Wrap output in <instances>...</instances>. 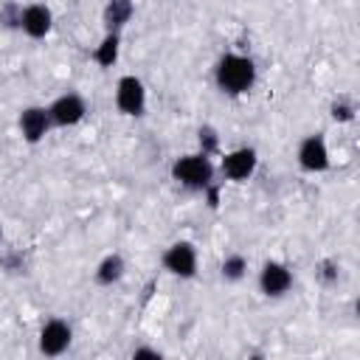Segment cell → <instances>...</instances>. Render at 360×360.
<instances>
[{
  "label": "cell",
  "mask_w": 360,
  "mask_h": 360,
  "mask_svg": "<svg viewBox=\"0 0 360 360\" xmlns=\"http://www.w3.org/2000/svg\"><path fill=\"white\" fill-rule=\"evenodd\" d=\"M329 146L323 135H307L298 143V166L304 172H326L329 169Z\"/></svg>",
  "instance_id": "cell-9"
},
{
  "label": "cell",
  "mask_w": 360,
  "mask_h": 360,
  "mask_svg": "<svg viewBox=\"0 0 360 360\" xmlns=\"http://www.w3.org/2000/svg\"><path fill=\"white\" fill-rule=\"evenodd\" d=\"M124 270H127L124 259H121L118 253H110V256H104V259L98 262V267H96V281H98V284H115V281L124 276Z\"/></svg>",
  "instance_id": "cell-13"
},
{
  "label": "cell",
  "mask_w": 360,
  "mask_h": 360,
  "mask_svg": "<svg viewBox=\"0 0 360 360\" xmlns=\"http://www.w3.org/2000/svg\"><path fill=\"white\" fill-rule=\"evenodd\" d=\"M292 287V270L284 262H264L259 270V290L267 298H281L284 292H290Z\"/></svg>",
  "instance_id": "cell-8"
},
{
  "label": "cell",
  "mask_w": 360,
  "mask_h": 360,
  "mask_svg": "<svg viewBox=\"0 0 360 360\" xmlns=\"http://www.w3.org/2000/svg\"><path fill=\"white\" fill-rule=\"evenodd\" d=\"M115 107L121 115H143L146 110V87L138 76H121L115 84Z\"/></svg>",
  "instance_id": "cell-3"
},
{
  "label": "cell",
  "mask_w": 360,
  "mask_h": 360,
  "mask_svg": "<svg viewBox=\"0 0 360 360\" xmlns=\"http://www.w3.org/2000/svg\"><path fill=\"white\" fill-rule=\"evenodd\" d=\"M51 115H48V107H25L20 112V135L28 141V143H39L48 129H51Z\"/></svg>",
  "instance_id": "cell-11"
},
{
  "label": "cell",
  "mask_w": 360,
  "mask_h": 360,
  "mask_svg": "<svg viewBox=\"0 0 360 360\" xmlns=\"http://www.w3.org/2000/svg\"><path fill=\"white\" fill-rule=\"evenodd\" d=\"M17 25L31 37V39H42L51 34V25H53V14L48 6L42 3H31L25 8H20V17H17Z\"/></svg>",
  "instance_id": "cell-10"
},
{
  "label": "cell",
  "mask_w": 360,
  "mask_h": 360,
  "mask_svg": "<svg viewBox=\"0 0 360 360\" xmlns=\"http://www.w3.org/2000/svg\"><path fill=\"white\" fill-rule=\"evenodd\" d=\"M70 340H73V329H70V323L62 321V318H51V321H45L42 329H39V338H37L39 352L48 354V357H56V354L68 352Z\"/></svg>",
  "instance_id": "cell-7"
},
{
  "label": "cell",
  "mask_w": 360,
  "mask_h": 360,
  "mask_svg": "<svg viewBox=\"0 0 360 360\" xmlns=\"http://www.w3.org/2000/svg\"><path fill=\"white\" fill-rule=\"evenodd\" d=\"M214 149H217V132H214L211 127H202V129H200V152L211 155Z\"/></svg>",
  "instance_id": "cell-16"
},
{
  "label": "cell",
  "mask_w": 360,
  "mask_h": 360,
  "mask_svg": "<svg viewBox=\"0 0 360 360\" xmlns=\"http://www.w3.org/2000/svg\"><path fill=\"white\" fill-rule=\"evenodd\" d=\"M118 42H121L118 31H107L104 34V39L98 42V48L93 51V59L98 62V68H112L115 65V59H118Z\"/></svg>",
  "instance_id": "cell-14"
},
{
  "label": "cell",
  "mask_w": 360,
  "mask_h": 360,
  "mask_svg": "<svg viewBox=\"0 0 360 360\" xmlns=\"http://www.w3.org/2000/svg\"><path fill=\"white\" fill-rule=\"evenodd\" d=\"M172 177L186 186V188H208L214 180V163L205 152H191V155H180L172 163Z\"/></svg>",
  "instance_id": "cell-2"
},
{
  "label": "cell",
  "mask_w": 360,
  "mask_h": 360,
  "mask_svg": "<svg viewBox=\"0 0 360 360\" xmlns=\"http://www.w3.org/2000/svg\"><path fill=\"white\" fill-rule=\"evenodd\" d=\"M132 357H135V360H138V357H155V360H158L160 352H158V349H149V346H141V349L132 352Z\"/></svg>",
  "instance_id": "cell-18"
},
{
  "label": "cell",
  "mask_w": 360,
  "mask_h": 360,
  "mask_svg": "<svg viewBox=\"0 0 360 360\" xmlns=\"http://www.w3.org/2000/svg\"><path fill=\"white\" fill-rule=\"evenodd\" d=\"M48 115H51L53 127H76L79 121H84L87 104H84V98L79 93H62V96H56L51 101Z\"/></svg>",
  "instance_id": "cell-4"
},
{
  "label": "cell",
  "mask_w": 360,
  "mask_h": 360,
  "mask_svg": "<svg viewBox=\"0 0 360 360\" xmlns=\"http://www.w3.org/2000/svg\"><path fill=\"white\" fill-rule=\"evenodd\" d=\"M256 166H259V155H256L253 146L231 149V152L222 155V163H219L222 174H225L228 180H233V183H245L248 177H253Z\"/></svg>",
  "instance_id": "cell-5"
},
{
  "label": "cell",
  "mask_w": 360,
  "mask_h": 360,
  "mask_svg": "<svg viewBox=\"0 0 360 360\" xmlns=\"http://www.w3.org/2000/svg\"><path fill=\"white\" fill-rule=\"evenodd\" d=\"M163 267H166L172 276H177V278H191V276H197V248H194L191 242H186V239L172 242V245L166 248V253H163Z\"/></svg>",
  "instance_id": "cell-6"
},
{
  "label": "cell",
  "mask_w": 360,
  "mask_h": 360,
  "mask_svg": "<svg viewBox=\"0 0 360 360\" xmlns=\"http://www.w3.org/2000/svg\"><path fill=\"white\" fill-rule=\"evenodd\" d=\"M132 11H135L132 0H107V6H104V25H107V31L124 28L132 20Z\"/></svg>",
  "instance_id": "cell-12"
},
{
  "label": "cell",
  "mask_w": 360,
  "mask_h": 360,
  "mask_svg": "<svg viewBox=\"0 0 360 360\" xmlns=\"http://www.w3.org/2000/svg\"><path fill=\"white\" fill-rule=\"evenodd\" d=\"M245 270H248V259H245L242 253H231V256H225L222 264H219V273H222L225 281H239V278L245 276Z\"/></svg>",
  "instance_id": "cell-15"
},
{
  "label": "cell",
  "mask_w": 360,
  "mask_h": 360,
  "mask_svg": "<svg viewBox=\"0 0 360 360\" xmlns=\"http://www.w3.org/2000/svg\"><path fill=\"white\" fill-rule=\"evenodd\" d=\"M0 239H3V225H0Z\"/></svg>",
  "instance_id": "cell-19"
},
{
  "label": "cell",
  "mask_w": 360,
  "mask_h": 360,
  "mask_svg": "<svg viewBox=\"0 0 360 360\" xmlns=\"http://www.w3.org/2000/svg\"><path fill=\"white\" fill-rule=\"evenodd\" d=\"M214 82L228 96H242L256 84V62L245 53H225L214 68Z\"/></svg>",
  "instance_id": "cell-1"
},
{
  "label": "cell",
  "mask_w": 360,
  "mask_h": 360,
  "mask_svg": "<svg viewBox=\"0 0 360 360\" xmlns=\"http://www.w3.org/2000/svg\"><path fill=\"white\" fill-rule=\"evenodd\" d=\"M332 118H335V121H352V118H354V107H352L349 101L332 104Z\"/></svg>",
  "instance_id": "cell-17"
}]
</instances>
